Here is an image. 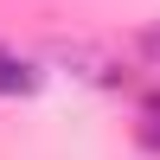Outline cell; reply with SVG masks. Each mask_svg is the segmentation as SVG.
Returning a JSON list of instances; mask_svg holds the SVG:
<instances>
[{
	"instance_id": "obj_2",
	"label": "cell",
	"mask_w": 160,
	"mask_h": 160,
	"mask_svg": "<svg viewBox=\"0 0 160 160\" xmlns=\"http://www.w3.org/2000/svg\"><path fill=\"white\" fill-rule=\"evenodd\" d=\"M135 135H141V148L160 154V102H148V109H141V128H135Z\"/></svg>"
},
{
	"instance_id": "obj_3",
	"label": "cell",
	"mask_w": 160,
	"mask_h": 160,
	"mask_svg": "<svg viewBox=\"0 0 160 160\" xmlns=\"http://www.w3.org/2000/svg\"><path fill=\"white\" fill-rule=\"evenodd\" d=\"M135 51H141V58H148V64H154V71H160V26H148V32H141V38H135Z\"/></svg>"
},
{
	"instance_id": "obj_1",
	"label": "cell",
	"mask_w": 160,
	"mask_h": 160,
	"mask_svg": "<svg viewBox=\"0 0 160 160\" xmlns=\"http://www.w3.org/2000/svg\"><path fill=\"white\" fill-rule=\"evenodd\" d=\"M32 90H38V71L19 58V51L0 45V96H32Z\"/></svg>"
}]
</instances>
